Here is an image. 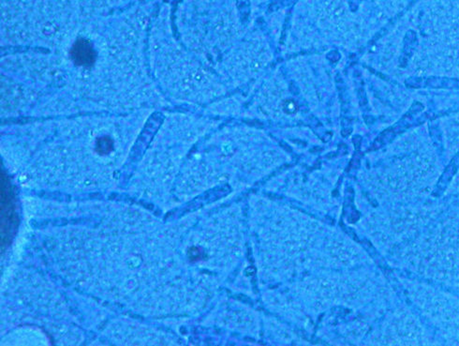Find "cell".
Segmentation results:
<instances>
[{
	"label": "cell",
	"mask_w": 459,
	"mask_h": 346,
	"mask_svg": "<svg viewBox=\"0 0 459 346\" xmlns=\"http://www.w3.org/2000/svg\"><path fill=\"white\" fill-rule=\"evenodd\" d=\"M190 257L193 261H198L203 258V252L198 248H192L190 251Z\"/></svg>",
	"instance_id": "1"
},
{
	"label": "cell",
	"mask_w": 459,
	"mask_h": 346,
	"mask_svg": "<svg viewBox=\"0 0 459 346\" xmlns=\"http://www.w3.org/2000/svg\"><path fill=\"white\" fill-rule=\"evenodd\" d=\"M297 105L296 103L292 100H287L285 101L284 103V110L287 112V113H294L296 111Z\"/></svg>",
	"instance_id": "2"
}]
</instances>
